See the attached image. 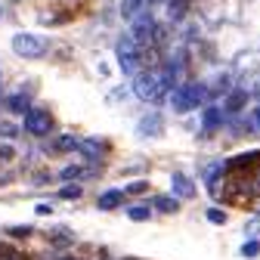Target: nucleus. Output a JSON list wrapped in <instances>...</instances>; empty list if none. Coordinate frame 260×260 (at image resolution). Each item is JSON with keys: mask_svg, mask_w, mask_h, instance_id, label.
Masks as SVG:
<instances>
[{"mask_svg": "<svg viewBox=\"0 0 260 260\" xmlns=\"http://www.w3.org/2000/svg\"><path fill=\"white\" fill-rule=\"evenodd\" d=\"M134 90H137L140 100H161V96L168 93V81H165V75H161V72L149 69V72H143L134 81Z\"/></svg>", "mask_w": 260, "mask_h": 260, "instance_id": "1", "label": "nucleus"}, {"mask_svg": "<svg viewBox=\"0 0 260 260\" xmlns=\"http://www.w3.org/2000/svg\"><path fill=\"white\" fill-rule=\"evenodd\" d=\"M13 50L25 59H41L47 53V41L38 38V35H16L13 38Z\"/></svg>", "mask_w": 260, "mask_h": 260, "instance_id": "2", "label": "nucleus"}, {"mask_svg": "<svg viewBox=\"0 0 260 260\" xmlns=\"http://www.w3.org/2000/svg\"><path fill=\"white\" fill-rule=\"evenodd\" d=\"M205 100V87L202 84H189V87H180L177 93H174V100H171V106L177 109V112H189V109H195Z\"/></svg>", "mask_w": 260, "mask_h": 260, "instance_id": "3", "label": "nucleus"}, {"mask_svg": "<svg viewBox=\"0 0 260 260\" xmlns=\"http://www.w3.org/2000/svg\"><path fill=\"white\" fill-rule=\"evenodd\" d=\"M118 62H121V69L127 75H134L140 69V47L134 44V38H121L118 41Z\"/></svg>", "mask_w": 260, "mask_h": 260, "instance_id": "4", "label": "nucleus"}, {"mask_svg": "<svg viewBox=\"0 0 260 260\" xmlns=\"http://www.w3.org/2000/svg\"><path fill=\"white\" fill-rule=\"evenodd\" d=\"M25 130L31 137H47L53 130V118L50 112H41V109H28L25 112Z\"/></svg>", "mask_w": 260, "mask_h": 260, "instance_id": "5", "label": "nucleus"}, {"mask_svg": "<svg viewBox=\"0 0 260 260\" xmlns=\"http://www.w3.org/2000/svg\"><path fill=\"white\" fill-rule=\"evenodd\" d=\"M121 202H124V192H121V189H109V192H103V195H100L96 208H100V211H115Z\"/></svg>", "mask_w": 260, "mask_h": 260, "instance_id": "6", "label": "nucleus"}, {"mask_svg": "<svg viewBox=\"0 0 260 260\" xmlns=\"http://www.w3.org/2000/svg\"><path fill=\"white\" fill-rule=\"evenodd\" d=\"M171 186H174L177 195H183V199H192V195H195V186H192V180L186 174H174L171 177Z\"/></svg>", "mask_w": 260, "mask_h": 260, "instance_id": "7", "label": "nucleus"}, {"mask_svg": "<svg viewBox=\"0 0 260 260\" xmlns=\"http://www.w3.org/2000/svg\"><path fill=\"white\" fill-rule=\"evenodd\" d=\"M143 10H146V0H124V4H121L124 19H137Z\"/></svg>", "mask_w": 260, "mask_h": 260, "instance_id": "8", "label": "nucleus"}, {"mask_svg": "<svg viewBox=\"0 0 260 260\" xmlns=\"http://www.w3.org/2000/svg\"><path fill=\"white\" fill-rule=\"evenodd\" d=\"M78 149H81L87 158H96V155H103V143H100V140H87V143H78Z\"/></svg>", "mask_w": 260, "mask_h": 260, "instance_id": "9", "label": "nucleus"}, {"mask_svg": "<svg viewBox=\"0 0 260 260\" xmlns=\"http://www.w3.org/2000/svg\"><path fill=\"white\" fill-rule=\"evenodd\" d=\"M248 103V93H242V90H236L233 96H230V100H226V112H239L242 106Z\"/></svg>", "mask_w": 260, "mask_h": 260, "instance_id": "10", "label": "nucleus"}, {"mask_svg": "<svg viewBox=\"0 0 260 260\" xmlns=\"http://www.w3.org/2000/svg\"><path fill=\"white\" fill-rule=\"evenodd\" d=\"M180 205H177V199H168V195H161V199H155V211H161V214H174Z\"/></svg>", "mask_w": 260, "mask_h": 260, "instance_id": "11", "label": "nucleus"}, {"mask_svg": "<svg viewBox=\"0 0 260 260\" xmlns=\"http://www.w3.org/2000/svg\"><path fill=\"white\" fill-rule=\"evenodd\" d=\"M127 217H130V220H137V223H143V220L152 217V208H149V205H137V208H130V211H127Z\"/></svg>", "mask_w": 260, "mask_h": 260, "instance_id": "12", "label": "nucleus"}, {"mask_svg": "<svg viewBox=\"0 0 260 260\" xmlns=\"http://www.w3.org/2000/svg\"><path fill=\"white\" fill-rule=\"evenodd\" d=\"M140 134H161V121H158V115H152V118H146V121L140 124Z\"/></svg>", "mask_w": 260, "mask_h": 260, "instance_id": "13", "label": "nucleus"}, {"mask_svg": "<svg viewBox=\"0 0 260 260\" xmlns=\"http://www.w3.org/2000/svg\"><path fill=\"white\" fill-rule=\"evenodd\" d=\"M7 106H10V112H19V115L28 112V100H25V96H10Z\"/></svg>", "mask_w": 260, "mask_h": 260, "instance_id": "14", "label": "nucleus"}, {"mask_svg": "<svg viewBox=\"0 0 260 260\" xmlns=\"http://www.w3.org/2000/svg\"><path fill=\"white\" fill-rule=\"evenodd\" d=\"M72 149H78V140L75 137H59L56 146H53V152H72Z\"/></svg>", "mask_w": 260, "mask_h": 260, "instance_id": "15", "label": "nucleus"}, {"mask_svg": "<svg viewBox=\"0 0 260 260\" xmlns=\"http://www.w3.org/2000/svg\"><path fill=\"white\" fill-rule=\"evenodd\" d=\"M220 121H223L220 109H208V112H205V127H208V130H211V127H217Z\"/></svg>", "mask_w": 260, "mask_h": 260, "instance_id": "16", "label": "nucleus"}, {"mask_svg": "<svg viewBox=\"0 0 260 260\" xmlns=\"http://www.w3.org/2000/svg\"><path fill=\"white\" fill-rule=\"evenodd\" d=\"M59 195H62V199H69V202H72V199H81V186H78V183H75V186L69 183V186H62Z\"/></svg>", "mask_w": 260, "mask_h": 260, "instance_id": "17", "label": "nucleus"}, {"mask_svg": "<svg viewBox=\"0 0 260 260\" xmlns=\"http://www.w3.org/2000/svg\"><path fill=\"white\" fill-rule=\"evenodd\" d=\"M7 236H13V239H25V236H31V230H28V226H10Z\"/></svg>", "mask_w": 260, "mask_h": 260, "instance_id": "18", "label": "nucleus"}, {"mask_svg": "<svg viewBox=\"0 0 260 260\" xmlns=\"http://www.w3.org/2000/svg\"><path fill=\"white\" fill-rule=\"evenodd\" d=\"M208 220H211V223H217V226H220V223H226V214H223V211H220V208H211V211H208Z\"/></svg>", "mask_w": 260, "mask_h": 260, "instance_id": "19", "label": "nucleus"}, {"mask_svg": "<svg viewBox=\"0 0 260 260\" xmlns=\"http://www.w3.org/2000/svg\"><path fill=\"white\" fill-rule=\"evenodd\" d=\"M0 260H25L19 251H13V248H0Z\"/></svg>", "mask_w": 260, "mask_h": 260, "instance_id": "20", "label": "nucleus"}, {"mask_svg": "<svg viewBox=\"0 0 260 260\" xmlns=\"http://www.w3.org/2000/svg\"><path fill=\"white\" fill-rule=\"evenodd\" d=\"M257 251H260V245H257V242H248V245H242V254H245V257H254Z\"/></svg>", "mask_w": 260, "mask_h": 260, "instance_id": "21", "label": "nucleus"}, {"mask_svg": "<svg viewBox=\"0 0 260 260\" xmlns=\"http://www.w3.org/2000/svg\"><path fill=\"white\" fill-rule=\"evenodd\" d=\"M81 171H84V168H65V171H62V180H75V177H81Z\"/></svg>", "mask_w": 260, "mask_h": 260, "instance_id": "22", "label": "nucleus"}, {"mask_svg": "<svg viewBox=\"0 0 260 260\" xmlns=\"http://www.w3.org/2000/svg\"><path fill=\"white\" fill-rule=\"evenodd\" d=\"M127 192H130V195H140V192H146V183H130V186L124 189V195H127Z\"/></svg>", "mask_w": 260, "mask_h": 260, "instance_id": "23", "label": "nucleus"}, {"mask_svg": "<svg viewBox=\"0 0 260 260\" xmlns=\"http://www.w3.org/2000/svg\"><path fill=\"white\" fill-rule=\"evenodd\" d=\"M0 134H4V137H16V134H19V130H16L13 124H0Z\"/></svg>", "mask_w": 260, "mask_h": 260, "instance_id": "24", "label": "nucleus"}, {"mask_svg": "<svg viewBox=\"0 0 260 260\" xmlns=\"http://www.w3.org/2000/svg\"><path fill=\"white\" fill-rule=\"evenodd\" d=\"M0 158H4V161H7V158H13V149H10V146H4V149H0Z\"/></svg>", "mask_w": 260, "mask_h": 260, "instance_id": "25", "label": "nucleus"}, {"mask_svg": "<svg viewBox=\"0 0 260 260\" xmlns=\"http://www.w3.org/2000/svg\"><path fill=\"white\" fill-rule=\"evenodd\" d=\"M254 118H257V124H260V109H257V112H254Z\"/></svg>", "mask_w": 260, "mask_h": 260, "instance_id": "26", "label": "nucleus"}, {"mask_svg": "<svg viewBox=\"0 0 260 260\" xmlns=\"http://www.w3.org/2000/svg\"><path fill=\"white\" fill-rule=\"evenodd\" d=\"M158 4H171V0H158Z\"/></svg>", "mask_w": 260, "mask_h": 260, "instance_id": "27", "label": "nucleus"}]
</instances>
